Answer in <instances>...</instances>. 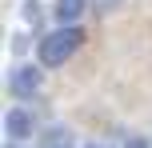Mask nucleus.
<instances>
[{
    "instance_id": "nucleus-1",
    "label": "nucleus",
    "mask_w": 152,
    "mask_h": 148,
    "mask_svg": "<svg viewBox=\"0 0 152 148\" xmlns=\"http://www.w3.org/2000/svg\"><path fill=\"white\" fill-rule=\"evenodd\" d=\"M80 40H84V32L76 28V24H60V28H52L44 40H40V64H44V68H60L76 48H80Z\"/></svg>"
},
{
    "instance_id": "nucleus-2",
    "label": "nucleus",
    "mask_w": 152,
    "mask_h": 148,
    "mask_svg": "<svg viewBox=\"0 0 152 148\" xmlns=\"http://www.w3.org/2000/svg\"><path fill=\"white\" fill-rule=\"evenodd\" d=\"M40 84H44V72H40L36 64H16V68L8 72V92H12L16 100H32V96L40 92Z\"/></svg>"
},
{
    "instance_id": "nucleus-3",
    "label": "nucleus",
    "mask_w": 152,
    "mask_h": 148,
    "mask_svg": "<svg viewBox=\"0 0 152 148\" xmlns=\"http://www.w3.org/2000/svg\"><path fill=\"white\" fill-rule=\"evenodd\" d=\"M4 132H8V140H28V136H36V116L24 104H16L4 112Z\"/></svg>"
},
{
    "instance_id": "nucleus-4",
    "label": "nucleus",
    "mask_w": 152,
    "mask_h": 148,
    "mask_svg": "<svg viewBox=\"0 0 152 148\" xmlns=\"http://www.w3.org/2000/svg\"><path fill=\"white\" fill-rule=\"evenodd\" d=\"M84 8H88V0H56L52 16H56V24H76L84 16Z\"/></svg>"
},
{
    "instance_id": "nucleus-5",
    "label": "nucleus",
    "mask_w": 152,
    "mask_h": 148,
    "mask_svg": "<svg viewBox=\"0 0 152 148\" xmlns=\"http://www.w3.org/2000/svg\"><path fill=\"white\" fill-rule=\"evenodd\" d=\"M72 136H68V128L64 124H52V128H44V132L36 136V148H64Z\"/></svg>"
},
{
    "instance_id": "nucleus-6",
    "label": "nucleus",
    "mask_w": 152,
    "mask_h": 148,
    "mask_svg": "<svg viewBox=\"0 0 152 148\" xmlns=\"http://www.w3.org/2000/svg\"><path fill=\"white\" fill-rule=\"evenodd\" d=\"M20 12H24V20H28V24H40V16H44V8H40L36 0H24V8H20Z\"/></svg>"
},
{
    "instance_id": "nucleus-7",
    "label": "nucleus",
    "mask_w": 152,
    "mask_h": 148,
    "mask_svg": "<svg viewBox=\"0 0 152 148\" xmlns=\"http://www.w3.org/2000/svg\"><path fill=\"white\" fill-rule=\"evenodd\" d=\"M124 148H148V140H140V136H136V140H128Z\"/></svg>"
},
{
    "instance_id": "nucleus-8",
    "label": "nucleus",
    "mask_w": 152,
    "mask_h": 148,
    "mask_svg": "<svg viewBox=\"0 0 152 148\" xmlns=\"http://www.w3.org/2000/svg\"><path fill=\"white\" fill-rule=\"evenodd\" d=\"M84 148H108V144H96V140H92V144H84Z\"/></svg>"
},
{
    "instance_id": "nucleus-9",
    "label": "nucleus",
    "mask_w": 152,
    "mask_h": 148,
    "mask_svg": "<svg viewBox=\"0 0 152 148\" xmlns=\"http://www.w3.org/2000/svg\"><path fill=\"white\" fill-rule=\"evenodd\" d=\"M8 148H20V140H12V144H8Z\"/></svg>"
},
{
    "instance_id": "nucleus-10",
    "label": "nucleus",
    "mask_w": 152,
    "mask_h": 148,
    "mask_svg": "<svg viewBox=\"0 0 152 148\" xmlns=\"http://www.w3.org/2000/svg\"><path fill=\"white\" fill-rule=\"evenodd\" d=\"M64 148H72V144H64Z\"/></svg>"
}]
</instances>
